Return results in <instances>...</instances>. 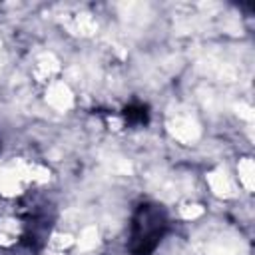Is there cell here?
Listing matches in <instances>:
<instances>
[{
	"label": "cell",
	"instance_id": "cell-1",
	"mask_svg": "<svg viewBox=\"0 0 255 255\" xmlns=\"http://www.w3.org/2000/svg\"><path fill=\"white\" fill-rule=\"evenodd\" d=\"M169 130H172L176 140L183 144H191L200 138V126L189 114H176V118L169 124Z\"/></svg>",
	"mask_w": 255,
	"mask_h": 255
},
{
	"label": "cell",
	"instance_id": "cell-5",
	"mask_svg": "<svg viewBox=\"0 0 255 255\" xmlns=\"http://www.w3.org/2000/svg\"><path fill=\"white\" fill-rule=\"evenodd\" d=\"M239 180H241V183L245 185V189L247 191H251L253 189V182H255V165H253V160H249V158H243L241 162H239Z\"/></svg>",
	"mask_w": 255,
	"mask_h": 255
},
{
	"label": "cell",
	"instance_id": "cell-10",
	"mask_svg": "<svg viewBox=\"0 0 255 255\" xmlns=\"http://www.w3.org/2000/svg\"><path fill=\"white\" fill-rule=\"evenodd\" d=\"M50 178V172L46 167H42V165H32V180L36 182H48Z\"/></svg>",
	"mask_w": 255,
	"mask_h": 255
},
{
	"label": "cell",
	"instance_id": "cell-11",
	"mask_svg": "<svg viewBox=\"0 0 255 255\" xmlns=\"http://www.w3.org/2000/svg\"><path fill=\"white\" fill-rule=\"evenodd\" d=\"M236 110H237V114H239L243 120H249V122L253 120V110L249 108V106H245V104H237V106H236Z\"/></svg>",
	"mask_w": 255,
	"mask_h": 255
},
{
	"label": "cell",
	"instance_id": "cell-12",
	"mask_svg": "<svg viewBox=\"0 0 255 255\" xmlns=\"http://www.w3.org/2000/svg\"><path fill=\"white\" fill-rule=\"evenodd\" d=\"M72 243V236H68V233H66V236H56L54 237V245H58V247H68Z\"/></svg>",
	"mask_w": 255,
	"mask_h": 255
},
{
	"label": "cell",
	"instance_id": "cell-6",
	"mask_svg": "<svg viewBox=\"0 0 255 255\" xmlns=\"http://www.w3.org/2000/svg\"><path fill=\"white\" fill-rule=\"evenodd\" d=\"M38 68H40V76H50L60 66H58V60L52 54H42L40 60H38Z\"/></svg>",
	"mask_w": 255,
	"mask_h": 255
},
{
	"label": "cell",
	"instance_id": "cell-4",
	"mask_svg": "<svg viewBox=\"0 0 255 255\" xmlns=\"http://www.w3.org/2000/svg\"><path fill=\"white\" fill-rule=\"evenodd\" d=\"M98 245V229L96 225H88L80 231V237H78V247L80 251H90Z\"/></svg>",
	"mask_w": 255,
	"mask_h": 255
},
{
	"label": "cell",
	"instance_id": "cell-9",
	"mask_svg": "<svg viewBox=\"0 0 255 255\" xmlns=\"http://www.w3.org/2000/svg\"><path fill=\"white\" fill-rule=\"evenodd\" d=\"M207 253L209 255H233V249L225 243H211L207 247Z\"/></svg>",
	"mask_w": 255,
	"mask_h": 255
},
{
	"label": "cell",
	"instance_id": "cell-3",
	"mask_svg": "<svg viewBox=\"0 0 255 255\" xmlns=\"http://www.w3.org/2000/svg\"><path fill=\"white\" fill-rule=\"evenodd\" d=\"M207 182L218 196H223V198L233 196V185H231V182H229V178L223 169H216V172L207 174Z\"/></svg>",
	"mask_w": 255,
	"mask_h": 255
},
{
	"label": "cell",
	"instance_id": "cell-7",
	"mask_svg": "<svg viewBox=\"0 0 255 255\" xmlns=\"http://www.w3.org/2000/svg\"><path fill=\"white\" fill-rule=\"evenodd\" d=\"M76 24H78L80 34H94V32H96V28H98L90 14H80V16L76 18Z\"/></svg>",
	"mask_w": 255,
	"mask_h": 255
},
{
	"label": "cell",
	"instance_id": "cell-8",
	"mask_svg": "<svg viewBox=\"0 0 255 255\" xmlns=\"http://www.w3.org/2000/svg\"><path fill=\"white\" fill-rule=\"evenodd\" d=\"M201 214H203V207L201 205H185V207H182V216L185 219H196Z\"/></svg>",
	"mask_w": 255,
	"mask_h": 255
},
{
	"label": "cell",
	"instance_id": "cell-2",
	"mask_svg": "<svg viewBox=\"0 0 255 255\" xmlns=\"http://www.w3.org/2000/svg\"><path fill=\"white\" fill-rule=\"evenodd\" d=\"M46 100L52 108H56L58 112H66L72 108L74 104V96L68 88V84L64 82H54L52 86L48 88V94H46Z\"/></svg>",
	"mask_w": 255,
	"mask_h": 255
}]
</instances>
